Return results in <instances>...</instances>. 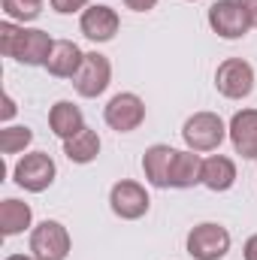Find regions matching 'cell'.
<instances>
[{"mask_svg": "<svg viewBox=\"0 0 257 260\" xmlns=\"http://www.w3.org/2000/svg\"><path fill=\"white\" fill-rule=\"evenodd\" d=\"M109 209H112V215L121 218V221H139V218L148 215L151 197L145 191V185H139V182H133V179H121V182H115L112 191H109Z\"/></svg>", "mask_w": 257, "mask_h": 260, "instance_id": "ba28073f", "label": "cell"}, {"mask_svg": "<svg viewBox=\"0 0 257 260\" xmlns=\"http://www.w3.org/2000/svg\"><path fill=\"white\" fill-rule=\"evenodd\" d=\"M24 230H34V209L24 200L6 197L0 203V236H21Z\"/></svg>", "mask_w": 257, "mask_h": 260, "instance_id": "e0dca14e", "label": "cell"}, {"mask_svg": "<svg viewBox=\"0 0 257 260\" xmlns=\"http://www.w3.org/2000/svg\"><path fill=\"white\" fill-rule=\"evenodd\" d=\"M197 185H203V157L191 148L176 151L173 167H170V188L188 191V188H197Z\"/></svg>", "mask_w": 257, "mask_h": 260, "instance_id": "9a60e30c", "label": "cell"}, {"mask_svg": "<svg viewBox=\"0 0 257 260\" xmlns=\"http://www.w3.org/2000/svg\"><path fill=\"white\" fill-rule=\"evenodd\" d=\"M179 148L167 145V142H154L145 148L142 154V173H145V182L151 188H170V167H173V157H176Z\"/></svg>", "mask_w": 257, "mask_h": 260, "instance_id": "4fadbf2b", "label": "cell"}, {"mask_svg": "<svg viewBox=\"0 0 257 260\" xmlns=\"http://www.w3.org/2000/svg\"><path fill=\"white\" fill-rule=\"evenodd\" d=\"M203 185L215 194H224L236 185V164L227 154H209L203 157Z\"/></svg>", "mask_w": 257, "mask_h": 260, "instance_id": "ac0fdd59", "label": "cell"}, {"mask_svg": "<svg viewBox=\"0 0 257 260\" xmlns=\"http://www.w3.org/2000/svg\"><path fill=\"white\" fill-rule=\"evenodd\" d=\"M215 88L227 100H245L254 91V67L245 58H227L215 70Z\"/></svg>", "mask_w": 257, "mask_h": 260, "instance_id": "52a82bcc", "label": "cell"}, {"mask_svg": "<svg viewBox=\"0 0 257 260\" xmlns=\"http://www.w3.org/2000/svg\"><path fill=\"white\" fill-rule=\"evenodd\" d=\"M30 254L37 260H67L73 251V239H70V230H67L61 221L55 218H46L40 221L34 230H30Z\"/></svg>", "mask_w": 257, "mask_h": 260, "instance_id": "5b68a950", "label": "cell"}, {"mask_svg": "<svg viewBox=\"0 0 257 260\" xmlns=\"http://www.w3.org/2000/svg\"><path fill=\"white\" fill-rule=\"evenodd\" d=\"M230 245H233V236L218 221H203L191 227L185 236V251L194 260H224L230 254Z\"/></svg>", "mask_w": 257, "mask_h": 260, "instance_id": "7a4b0ae2", "label": "cell"}, {"mask_svg": "<svg viewBox=\"0 0 257 260\" xmlns=\"http://www.w3.org/2000/svg\"><path fill=\"white\" fill-rule=\"evenodd\" d=\"M100 148H103V142H100V133L91 127L79 130L73 139H67L64 142V154L70 164H79V167H85V164H94L97 157H100Z\"/></svg>", "mask_w": 257, "mask_h": 260, "instance_id": "d6986e66", "label": "cell"}, {"mask_svg": "<svg viewBox=\"0 0 257 260\" xmlns=\"http://www.w3.org/2000/svg\"><path fill=\"white\" fill-rule=\"evenodd\" d=\"M82 64H85V52L73 40H55V49H52V55L46 61V70L55 79H76Z\"/></svg>", "mask_w": 257, "mask_h": 260, "instance_id": "5bb4252c", "label": "cell"}, {"mask_svg": "<svg viewBox=\"0 0 257 260\" xmlns=\"http://www.w3.org/2000/svg\"><path fill=\"white\" fill-rule=\"evenodd\" d=\"M242 260H257V233L245 239V245H242Z\"/></svg>", "mask_w": 257, "mask_h": 260, "instance_id": "d4e9b609", "label": "cell"}, {"mask_svg": "<svg viewBox=\"0 0 257 260\" xmlns=\"http://www.w3.org/2000/svg\"><path fill=\"white\" fill-rule=\"evenodd\" d=\"M227 136L233 142V151L242 154L245 160H257V109H239L233 112Z\"/></svg>", "mask_w": 257, "mask_h": 260, "instance_id": "7c38bea8", "label": "cell"}, {"mask_svg": "<svg viewBox=\"0 0 257 260\" xmlns=\"http://www.w3.org/2000/svg\"><path fill=\"white\" fill-rule=\"evenodd\" d=\"M124 6L133 9V12H151L157 6V0H124Z\"/></svg>", "mask_w": 257, "mask_h": 260, "instance_id": "603a6c76", "label": "cell"}, {"mask_svg": "<svg viewBox=\"0 0 257 260\" xmlns=\"http://www.w3.org/2000/svg\"><path fill=\"white\" fill-rule=\"evenodd\" d=\"M239 3H242V9H245V15H248L251 27H257V0H239Z\"/></svg>", "mask_w": 257, "mask_h": 260, "instance_id": "484cf974", "label": "cell"}, {"mask_svg": "<svg viewBox=\"0 0 257 260\" xmlns=\"http://www.w3.org/2000/svg\"><path fill=\"white\" fill-rule=\"evenodd\" d=\"M109 82H112V64H109V58L100 55V52H85V64H82V70L73 79L76 94L85 97V100H94V97H100L109 88Z\"/></svg>", "mask_w": 257, "mask_h": 260, "instance_id": "30bf717a", "label": "cell"}, {"mask_svg": "<svg viewBox=\"0 0 257 260\" xmlns=\"http://www.w3.org/2000/svg\"><path fill=\"white\" fill-rule=\"evenodd\" d=\"M79 30H82V37L85 40H91V43H112L115 40V34L121 30V18H118V12L112 9V6H106V3H91L82 15H79Z\"/></svg>", "mask_w": 257, "mask_h": 260, "instance_id": "8fae6325", "label": "cell"}, {"mask_svg": "<svg viewBox=\"0 0 257 260\" xmlns=\"http://www.w3.org/2000/svg\"><path fill=\"white\" fill-rule=\"evenodd\" d=\"M52 3V9L58 12V15H73V12H85L88 6H91V0H49Z\"/></svg>", "mask_w": 257, "mask_h": 260, "instance_id": "7402d4cb", "label": "cell"}, {"mask_svg": "<svg viewBox=\"0 0 257 260\" xmlns=\"http://www.w3.org/2000/svg\"><path fill=\"white\" fill-rule=\"evenodd\" d=\"M6 260H37L34 254H9Z\"/></svg>", "mask_w": 257, "mask_h": 260, "instance_id": "4316f807", "label": "cell"}, {"mask_svg": "<svg viewBox=\"0 0 257 260\" xmlns=\"http://www.w3.org/2000/svg\"><path fill=\"white\" fill-rule=\"evenodd\" d=\"M182 139H185V148H191L197 154L218 151L221 142L227 139V124L218 112H194L182 124Z\"/></svg>", "mask_w": 257, "mask_h": 260, "instance_id": "277c9868", "label": "cell"}, {"mask_svg": "<svg viewBox=\"0 0 257 260\" xmlns=\"http://www.w3.org/2000/svg\"><path fill=\"white\" fill-rule=\"evenodd\" d=\"M103 121L106 127H112L115 133H133L142 127L145 121V100L133 91H121L115 94L106 106H103Z\"/></svg>", "mask_w": 257, "mask_h": 260, "instance_id": "8992f818", "label": "cell"}, {"mask_svg": "<svg viewBox=\"0 0 257 260\" xmlns=\"http://www.w3.org/2000/svg\"><path fill=\"white\" fill-rule=\"evenodd\" d=\"M3 6V15L15 24H30L43 15V6L46 0H0Z\"/></svg>", "mask_w": 257, "mask_h": 260, "instance_id": "44dd1931", "label": "cell"}, {"mask_svg": "<svg viewBox=\"0 0 257 260\" xmlns=\"http://www.w3.org/2000/svg\"><path fill=\"white\" fill-rule=\"evenodd\" d=\"M34 142V130L27 124H3L0 127V154H21Z\"/></svg>", "mask_w": 257, "mask_h": 260, "instance_id": "ffe728a7", "label": "cell"}, {"mask_svg": "<svg viewBox=\"0 0 257 260\" xmlns=\"http://www.w3.org/2000/svg\"><path fill=\"white\" fill-rule=\"evenodd\" d=\"M55 49V40L43 27H24L9 18L0 21V52L24 67H46Z\"/></svg>", "mask_w": 257, "mask_h": 260, "instance_id": "6da1fadb", "label": "cell"}, {"mask_svg": "<svg viewBox=\"0 0 257 260\" xmlns=\"http://www.w3.org/2000/svg\"><path fill=\"white\" fill-rule=\"evenodd\" d=\"M188 3H194V0H188Z\"/></svg>", "mask_w": 257, "mask_h": 260, "instance_id": "83f0119b", "label": "cell"}, {"mask_svg": "<svg viewBox=\"0 0 257 260\" xmlns=\"http://www.w3.org/2000/svg\"><path fill=\"white\" fill-rule=\"evenodd\" d=\"M12 179H15V185H18L21 191H27V194H43V191H49V188L55 185L58 167H55L52 154H46V151H27V154H21V157L15 160Z\"/></svg>", "mask_w": 257, "mask_h": 260, "instance_id": "3957f363", "label": "cell"}, {"mask_svg": "<svg viewBox=\"0 0 257 260\" xmlns=\"http://www.w3.org/2000/svg\"><path fill=\"white\" fill-rule=\"evenodd\" d=\"M206 21L212 34H218L221 40H242L251 30V21L239 0H215L206 12Z\"/></svg>", "mask_w": 257, "mask_h": 260, "instance_id": "9c48e42d", "label": "cell"}, {"mask_svg": "<svg viewBox=\"0 0 257 260\" xmlns=\"http://www.w3.org/2000/svg\"><path fill=\"white\" fill-rule=\"evenodd\" d=\"M15 100H12V94H3V115H0V121L6 124V121H12V115H15Z\"/></svg>", "mask_w": 257, "mask_h": 260, "instance_id": "cb8c5ba5", "label": "cell"}, {"mask_svg": "<svg viewBox=\"0 0 257 260\" xmlns=\"http://www.w3.org/2000/svg\"><path fill=\"white\" fill-rule=\"evenodd\" d=\"M85 115H82V109L73 103V100H58L52 109H49V130L67 142V139H73L79 130H85Z\"/></svg>", "mask_w": 257, "mask_h": 260, "instance_id": "2e32d148", "label": "cell"}]
</instances>
